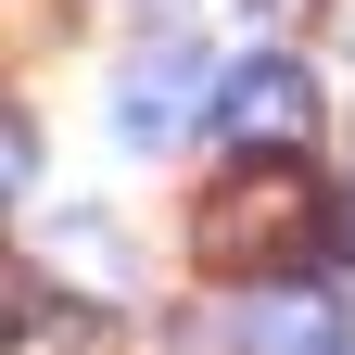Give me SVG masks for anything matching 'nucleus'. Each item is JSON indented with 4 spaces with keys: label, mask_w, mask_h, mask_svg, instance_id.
Instances as JSON below:
<instances>
[{
    "label": "nucleus",
    "mask_w": 355,
    "mask_h": 355,
    "mask_svg": "<svg viewBox=\"0 0 355 355\" xmlns=\"http://www.w3.org/2000/svg\"><path fill=\"white\" fill-rule=\"evenodd\" d=\"M343 51H355V0H343Z\"/></svg>",
    "instance_id": "6e6552de"
},
{
    "label": "nucleus",
    "mask_w": 355,
    "mask_h": 355,
    "mask_svg": "<svg viewBox=\"0 0 355 355\" xmlns=\"http://www.w3.org/2000/svg\"><path fill=\"white\" fill-rule=\"evenodd\" d=\"M13 355H89V318H64L51 279H13Z\"/></svg>",
    "instance_id": "39448f33"
},
{
    "label": "nucleus",
    "mask_w": 355,
    "mask_h": 355,
    "mask_svg": "<svg viewBox=\"0 0 355 355\" xmlns=\"http://www.w3.org/2000/svg\"><path fill=\"white\" fill-rule=\"evenodd\" d=\"M229 343H241V355H330V343H343V304H330L318 279H254V292L229 304Z\"/></svg>",
    "instance_id": "20e7f679"
},
{
    "label": "nucleus",
    "mask_w": 355,
    "mask_h": 355,
    "mask_svg": "<svg viewBox=\"0 0 355 355\" xmlns=\"http://www.w3.org/2000/svg\"><path fill=\"white\" fill-rule=\"evenodd\" d=\"M0 165H13V203H38V127H26V114L0 127Z\"/></svg>",
    "instance_id": "423d86ee"
},
{
    "label": "nucleus",
    "mask_w": 355,
    "mask_h": 355,
    "mask_svg": "<svg viewBox=\"0 0 355 355\" xmlns=\"http://www.w3.org/2000/svg\"><path fill=\"white\" fill-rule=\"evenodd\" d=\"M203 266L216 279H304L318 266V241H343V203L318 191V165L304 153H241L229 178H216V203H203Z\"/></svg>",
    "instance_id": "f257e3e1"
},
{
    "label": "nucleus",
    "mask_w": 355,
    "mask_h": 355,
    "mask_svg": "<svg viewBox=\"0 0 355 355\" xmlns=\"http://www.w3.org/2000/svg\"><path fill=\"white\" fill-rule=\"evenodd\" d=\"M330 355H355V343H330Z\"/></svg>",
    "instance_id": "1a4fd4ad"
},
{
    "label": "nucleus",
    "mask_w": 355,
    "mask_h": 355,
    "mask_svg": "<svg viewBox=\"0 0 355 355\" xmlns=\"http://www.w3.org/2000/svg\"><path fill=\"white\" fill-rule=\"evenodd\" d=\"M191 114H216V64L191 51V38H153V51L114 76V140L127 153H165Z\"/></svg>",
    "instance_id": "7ed1b4c3"
},
{
    "label": "nucleus",
    "mask_w": 355,
    "mask_h": 355,
    "mask_svg": "<svg viewBox=\"0 0 355 355\" xmlns=\"http://www.w3.org/2000/svg\"><path fill=\"white\" fill-rule=\"evenodd\" d=\"M343 266H355V178H343Z\"/></svg>",
    "instance_id": "0eeeda50"
},
{
    "label": "nucleus",
    "mask_w": 355,
    "mask_h": 355,
    "mask_svg": "<svg viewBox=\"0 0 355 355\" xmlns=\"http://www.w3.org/2000/svg\"><path fill=\"white\" fill-rule=\"evenodd\" d=\"M318 76H304L292 51H241V64H216V127H229L241 153H304L318 140Z\"/></svg>",
    "instance_id": "f03ea898"
}]
</instances>
